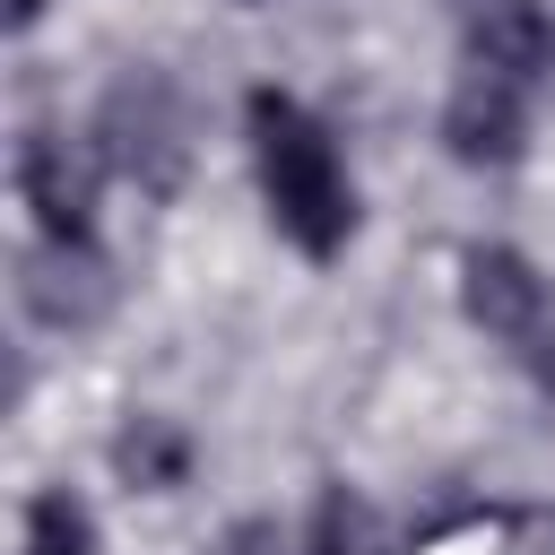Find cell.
<instances>
[{
	"label": "cell",
	"mask_w": 555,
	"mask_h": 555,
	"mask_svg": "<svg viewBox=\"0 0 555 555\" xmlns=\"http://www.w3.org/2000/svg\"><path fill=\"white\" fill-rule=\"evenodd\" d=\"M243 130H251V173H260V199H269L278 234L304 260H338L347 234H356V182H347L330 130L286 87H251L243 95Z\"/></svg>",
	"instance_id": "6da1fadb"
},
{
	"label": "cell",
	"mask_w": 555,
	"mask_h": 555,
	"mask_svg": "<svg viewBox=\"0 0 555 555\" xmlns=\"http://www.w3.org/2000/svg\"><path fill=\"white\" fill-rule=\"evenodd\" d=\"M95 156H104V173H121L130 191H147V199H173L182 182H191V104H182V87L165 78V69H121L113 87H104V104H95Z\"/></svg>",
	"instance_id": "7a4b0ae2"
},
{
	"label": "cell",
	"mask_w": 555,
	"mask_h": 555,
	"mask_svg": "<svg viewBox=\"0 0 555 555\" xmlns=\"http://www.w3.org/2000/svg\"><path fill=\"white\" fill-rule=\"evenodd\" d=\"M17 304H26L35 330L78 338V330L113 321L121 278H113V260L95 251V234H43V243H26V260H17Z\"/></svg>",
	"instance_id": "3957f363"
},
{
	"label": "cell",
	"mask_w": 555,
	"mask_h": 555,
	"mask_svg": "<svg viewBox=\"0 0 555 555\" xmlns=\"http://www.w3.org/2000/svg\"><path fill=\"white\" fill-rule=\"evenodd\" d=\"M442 156L468 165V173H503L529 156V104H520V78L503 69H460V87L442 95Z\"/></svg>",
	"instance_id": "277c9868"
},
{
	"label": "cell",
	"mask_w": 555,
	"mask_h": 555,
	"mask_svg": "<svg viewBox=\"0 0 555 555\" xmlns=\"http://www.w3.org/2000/svg\"><path fill=\"white\" fill-rule=\"evenodd\" d=\"M460 312H468L486 338L529 347V338L546 330V278H538V260L512 251V243H468V251H460Z\"/></svg>",
	"instance_id": "5b68a950"
},
{
	"label": "cell",
	"mask_w": 555,
	"mask_h": 555,
	"mask_svg": "<svg viewBox=\"0 0 555 555\" xmlns=\"http://www.w3.org/2000/svg\"><path fill=\"white\" fill-rule=\"evenodd\" d=\"M451 26L468 43L477 69H503V78H546L555 69V17L546 0H451Z\"/></svg>",
	"instance_id": "8992f818"
},
{
	"label": "cell",
	"mask_w": 555,
	"mask_h": 555,
	"mask_svg": "<svg viewBox=\"0 0 555 555\" xmlns=\"http://www.w3.org/2000/svg\"><path fill=\"white\" fill-rule=\"evenodd\" d=\"M17 199L35 208L43 234H87L95 173H87V156H78L61 130H26V139H17Z\"/></svg>",
	"instance_id": "52a82bcc"
},
{
	"label": "cell",
	"mask_w": 555,
	"mask_h": 555,
	"mask_svg": "<svg viewBox=\"0 0 555 555\" xmlns=\"http://www.w3.org/2000/svg\"><path fill=\"white\" fill-rule=\"evenodd\" d=\"M113 468H121L130 486H147V494H173V486L191 477V434L165 425V416H130V425L113 434Z\"/></svg>",
	"instance_id": "ba28073f"
},
{
	"label": "cell",
	"mask_w": 555,
	"mask_h": 555,
	"mask_svg": "<svg viewBox=\"0 0 555 555\" xmlns=\"http://www.w3.org/2000/svg\"><path fill=\"white\" fill-rule=\"evenodd\" d=\"M26 555H95V529H87V503L69 486H43L26 503Z\"/></svg>",
	"instance_id": "9c48e42d"
},
{
	"label": "cell",
	"mask_w": 555,
	"mask_h": 555,
	"mask_svg": "<svg viewBox=\"0 0 555 555\" xmlns=\"http://www.w3.org/2000/svg\"><path fill=\"white\" fill-rule=\"evenodd\" d=\"M35 17H43V0H9V26H17V35H26Z\"/></svg>",
	"instance_id": "30bf717a"
}]
</instances>
